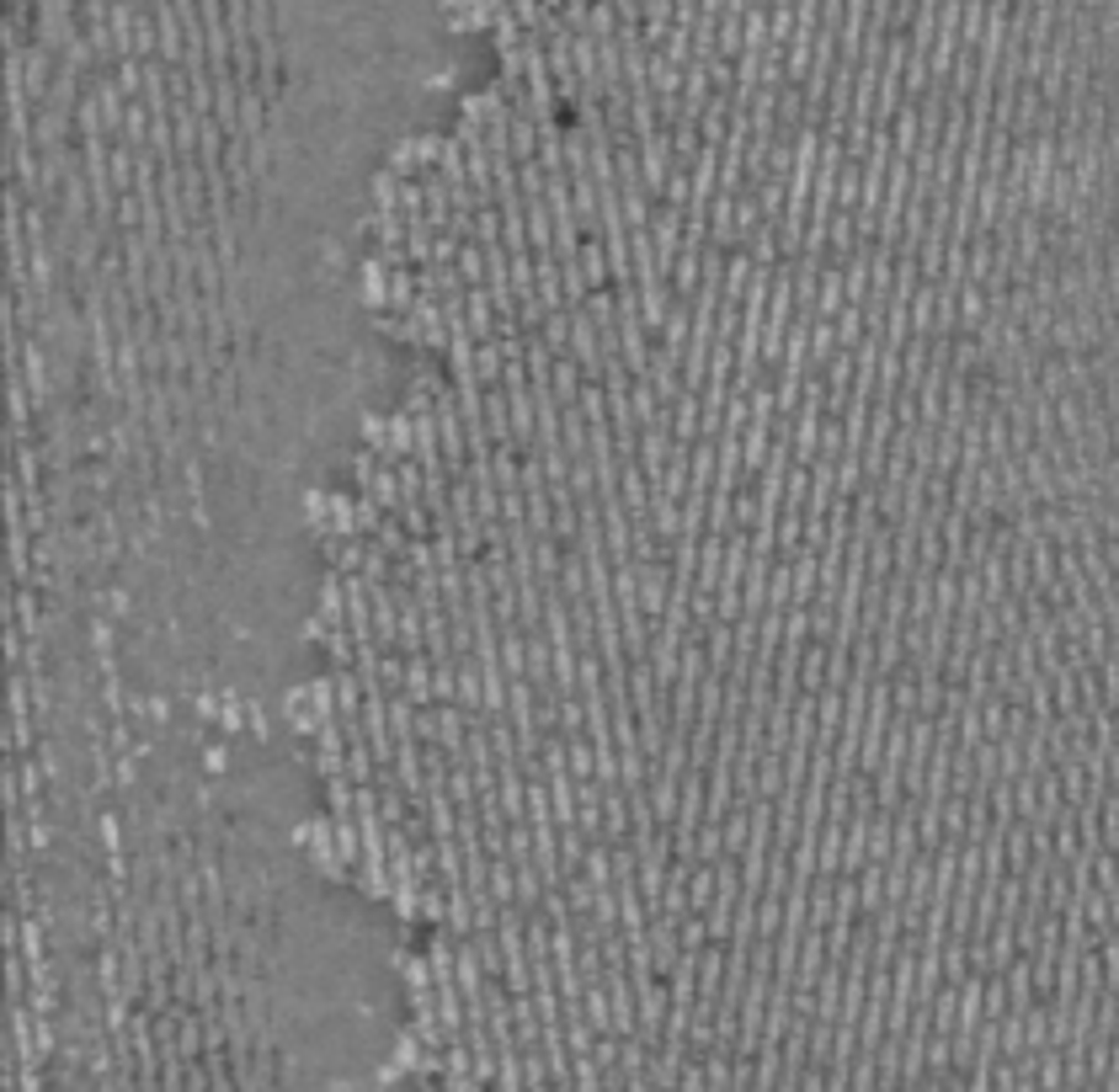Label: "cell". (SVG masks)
I'll return each instance as SVG.
<instances>
[{"label": "cell", "mask_w": 1119, "mask_h": 1092, "mask_svg": "<svg viewBox=\"0 0 1119 1092\" xmlns=\"http://www.w3.org/2000/svg\"><path fill=\"white\" fill-rule=\"evenodd\" d=\"M203 767H209V773H225V767H230V746H209V757H203Z\"/></svg>", "instance_id": "3957f363"}, {"label": "cell", "mask_w": 1119, "mask_h": 1092, "mask_svg": "<svg viewBox=\"0 0 1119 1092\" xmlns=\"http://www.w3.org/2000/svg\"><path fill=\"white\" fill-rule=\"evenodd\" d=\"M453 262H459V272H464V283H469V288H485L490 267H485V246H480V241H464Z\"/></svg>", "instance_id": "6da1fadb"}, {"label": "cell", "mask_w": 1119, "mask_h": 1092, "mask_svg": "<svg viewBox=\"0 0 1119 1092\" xmlns=\"http://www.w3.org/2000/svg\"><path fill=\"white\" fill-rule=\"evenodd\" d=\"M96 831H101V847H107V852H123V821H117L112 810L96 815Z\"/></svg>", "instance_id": "7a4b0ae2"}]
</instances>
